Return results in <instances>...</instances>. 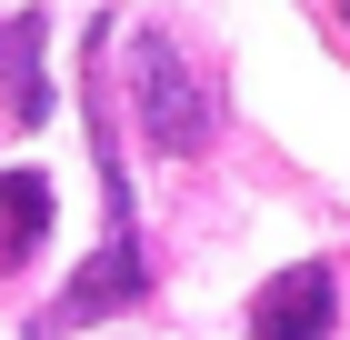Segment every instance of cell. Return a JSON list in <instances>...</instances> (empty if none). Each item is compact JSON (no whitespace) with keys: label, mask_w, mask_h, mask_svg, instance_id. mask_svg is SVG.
<instances>
[{"label":"cell","mask_w":350,"mask_h":340,"mask_svg":"<svg viewBox=\"0 0 350 340\" xmlns=\"http://www.w3.org/2000/svg\"><path fill=\"white\" fill-rule=\"evenodd\" d=\"M90 160H100L110 240H100V261H81V280H70L51 311H40V330H30V340H70V330H90V320H110V311H131L140 290H150L140 220H131V170H120V131H110V101H100V51H90Z\"/></svg>","instance_id":"obj_1"},{"label":"cell","mask_w":350,"mask_h":340,"mask_svg":"<svg viewBox=\"0 0 350 340\" xmlns=\"http://www.w3.org/2000/svg\"><path fill=\"white\" fill-rule=\"evenodd\" d=\"M131 110H140V140L161 160H200L220 140V101H211L200 60H190L170 30H140L131 40Z\"/></svg>","instance_id":"obj_2"},{"label":"cell","mask_w":350,"mask_h":340,"mask_svg":"<svg viewBox=\"0 0 350 340\" xmlns=\"http://www.w3.org/2000/svg\"><path fill=\"white\" fill-rule=\"evenodd\" d=\"M330 300H340L330 261H291L280 280L250 290V340H321L330 330Z\"/></svg>","instance_id":"obj_3"},{"label":"cell","mask_w":350,"mask_h":340,"mask_svg":"<svg viewBox=\"0 0 350 340\" xmlns=\"http://www.w3.org/2000/svg\"><path fill=\"white\" fill-rule=\"evenodd\" d=\"M40 40H51L40 10H10V21H0V101H10L21 131L51 120V60H40Z\"/></svg>","instance_id":"obj_4"},{"label":"cell","mask_w":350,"mask_h":340,"mask_svg":"<svg viewBox=\"0 0 350 340\" xmlns=\"http://www.w3.org/2000/svg\"><path fill=\"white\" fill-rule=\"evenodd\" d=\"M40 231H51V181L40 170H0V280H10V261L40 250Z\"/></svg>","instance_id":"obj_5"}]
</instances>
